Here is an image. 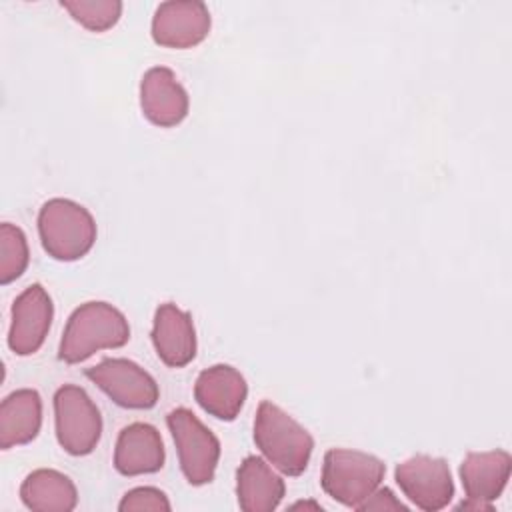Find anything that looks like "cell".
I'll use <instances>...</instances> for the list:
<instances>
[{"label": "cell", "mask_w": 512, "mask_h": 512, "mask_svg": "<svg viewBox=\"0 0 512 512\" xmlns=\"http://www.w3.org/2000/svg\"><path fill=\"white\" fill-rule=\"evenodd\" d=\"M130 340L126 316L112 304L92 300L80 304L68 318L58 358L66 364H80L104 348H122Z\"/></svg>", "instance_id": "obj_1"}, {"label": "cell", "mask_w": 512, "mask_h": 512, "mask_svg": "<svg viewBox=\"0 0 512 512\" xmlns=\"http://www.w3.org/2000/svg\"><path fill=\"white\" fill-rule=\"evenodd\" d=\"M254 442L262 456L286 476H300L308 468L314 450L310 432L270 400L258 404Z\"/></svg>", "instance_id": "obj_2"}, {"label": "cell", "mask_w": 512, "mask_h": 512, "mask_svg": "<svg viewBox=\"0 0 512 512\" xmlns=\"http://www.w3.org/2000/svg\"><path fill=\"white\" fill-rule=\"evenodd\" d=\"M38 234L48 256L74 262L92 250L98 230L88 208L70 198H50L38 212Z\"/></svg>", "instance_id": "obj_3"}, {"label": "cell", "mask_w": 512, "mask_h": 512, "mask_svg": "<svg viewBox=\"0 0 512 512\" xmlns=\"http://www.w3.org/2000/svg\"><path fill=\"white\" fill-rule=\"evenodd\" d=\"M386 464L360 450L332 448L324 454L320 484L336 502L358 508L384 480Z\"/></svg>", "instance_id": "obj_4"}, {"label": "cell", "mask_w": 512, "mask_h": 512, "mask_svg": "<svg viewBox=\"0 0 512 512\" xmlns=\"http://www.w3.org/2000/svg\"><path fill=\"white\" fill-rule=\"evenodd\" d=\"M168 430L176 444L178 462L184 478L192 486H204L214 480L220 460V442L200 418L188 408H174L166 416Z\"/></svg>", "instance_id": "obj_5"}, {"label": "cell", "mask_w": 512, "mask_h": 512, "mask_svg": "<svg viewBox=\"0 0 512 512\" xmlns=\"http://www.w3.org/2000/svg\"><path fill=\"white\" fill-rule=\"evenodd\" d=\"M54 424L58 444L72 456L90 454L102 436V416L88 392L64 384L54 394Z\"/></svg>", "instance_id": "obj_6"}, {"label": "cell", "mask_w": 512, "mask_h": 512, "mask_svg": "<svg viewBox=\"0 0 512 512\" xmlns=\"http://www.w3.org/2000/svg\"><path fill=\"white\" fill-rule=\"evenodd\" d=\"M84 376L114 404L128 410L154 408L160 398L156 380L128 358H104L96 366L86 368Z\"/></svg>", "instance_id": "obj_7"}, {"label": "cell", "mask_w": 512, "mask_h": 512, "mask_svg": "<svg viewBox=\"0 0 512 512\" xmlns=\"http://www.w3.org/2000/svg\"><path fill=\"white\" fill-rule=\"evenodd\" d=\"M394 480L402 494L426 512L446 508L454 496L450 466L444 458L416 454L396 466Z\"/></svg>", "instance_id": "obj_8"}, {"label": "cell", "mask_w": 512, "mask_h": 512, "mask_svg": "<svg viewBox=\"0 0 512 512\" xmlns=\"http://www.w3.org/2000/svg\"><path fill=\"white\" fill-rule=\"evenodd\" d=\"M54 304L42 284H30L12 304L8 348L18 356L38 352L50 332Z\"/></svg>", "instance_id": "obj_9"}, {"label": "cell", "mask_w": 512, "mask_h": 512, "mask_svg": "<svg viewBox=\"0 0 512 512\" xmlns=\"http://www.w3.org/2000/svg\"><path fill=\"white\" fill-rule=\"evenodd\" d=\"M212 26L210 12L200 0L162 2L152 16V38L166 48H192L200 44Z\"/></svg>", "instance_id": "obj_10"}, {"label": "cell", "mask_w": 512, "mask_h": 512, "mask_svg": "<svg viewBox=\"0 0 512 512\" xmlns=\"http://www.w3.org/2000/svg\"><path fill=\"white\" fill-rule=\"evenodd\" d=\"M140 108L152 124L172 128L188 116L190 98L170 68L154 66L140 80Z\"/></svg>", "instance_id": "obj_11"}, {"label": "cell", "mask_w": 512, "mask_h": 512, "mask_svg": "<svg viewBox=\"0 0 512 512\" xmlns=\"http://www.w3.org/2000/svg\"><path fill=\"white\" fill-rule=\"evenodd\" d=\"M248 396L246 378L230 364H214L202 370L194 384V400L210 416L232 422Z\"/></svg>", "instance_id": "obj_12"}, {"label": "cell", "mask_w": 512, "mask_h": 512, "mask_svg": "<svg viewBox=\"0 0 512 512\" xmlns=\"http://www.w3.org/2000/svg\"><path fill=\"white\" fill-rule=\"evenodd\" d=\"M152 344L158 358L170 368H182L196 356V330L190 312L164 302L154 312Z\"/></svg>", "instance_id": "obj_13"}, {"label": "cell", "mask_w": 512, "mask_h": 512, "mask_svg": "<svg viewBox=\"0 0 512 512\" xmlns=\"http://www.w3.org/2000/svg\"><path fill=\"white\" fill-rule=\"evenodd\" d=\"M164 442L156 426L132 422L118 434L114 448V468L122 476L154 474L164 466Z\"/></svg>", "instance_id": "obj_14"}, {"label": "cell", "mask_w": 512, "mask_h": 512, "mask_svg": "<svg viewBox=\"0 0 512 512\" xmlns=\"http://www.w3.org/2000/svg\"><path fill=\"white\" fill-rule=\"evenodd\" d=\"M512 456L506 450L468 452L460 464V480L466 500L488 502L498 500L510 480Z\"/></svg>", "instance_id": "obj_15"}, {"label": "cell", "mask_w": 512, "mask_h": 512, "mask_svg": "<svg viewBox=\"0 0 512 512\" xmlns=\"http://www.w3.org/2000/svg\"><path fill=\"white\" fill-rule=\"evenodd\" d=\"M286 494L284 480L260 456H246L236 470V496L244 512H272Z\"/></svg>", "instance_id": "obj_16"}, {"label": "cell", "mask_w": 512, "mask_h": 512, "mask_svg": "<svg viewBox=\"0 0 512 512\" xmlns=\"http://www.w3.org/2000/svg\"><path fill=\"white\" fill-rule=\"evenodd\" d=\"M42 426V398L34 388L10 392L0 404V448L32 442Z\"/></svg>", "instance_id": "obj_17"}, {"label": "cell", "mask_w": 512, "mask_h": 512, "mask_svg": "<svg viewBox=\"0 0 512 512\" xmlns=\"http://www.w3.org/2000/svg\"><path fill=\"white\" fill-rule=\"evenodd\" d=\"M20 500L34 512H70L78 504V490L66 474L38 468L22 480Z\"/></svg>", "instance_id": "obj_18"}, {"label": "cell", "mask_w": 512, "mask_h": 512, "mask_svg": "<svg viewBox=\"0 0 512 512\" xmlns=\"http://www.w3.org/2000/svg\"><path fill=\"white\" fill-rule=\"evenodd\" d=\"M30 262L28 240L22 228L2 222L0 224V284H10L20 278Z\"/></svg>", "instance_id": "obj_19"}, {"label": "cell", "mask_w": 512, "mask_h": 512, "mask_svg": "<svg viewBox=\"0 0 512 512\" xmlns=\"http://www.w3.org/2000/svg\"><path fill=\"white\" fill-rule=\"evenodd\" d=\"M60 6L86 30L104 32L122 16L120 0H60Z\"/></svg>", "instance_id": "obj_20"}, {"label": "cell", "mask_w": 512, "mask_h": 512, "mask_svg": "<svg viewBox=\"0 0 512 512\" xmlns=\"http://www.w3.org/2000/svg\"><path fill=\"white\" fill-rule=\"evenodd\" d=\"M120 512H136V510H154V512H170V500L168 496L154 488V486H138L128 490L120 504H118Z\"/></svg>", "instance_id": "obj_21"}, {"label": "cell", "mask_w": 512, "mask_h": 512, "mask_svg": "<svg viewBox=\"0 0 512 512\" xmlns=\"http://www.w3.org/2000/svg\"><path fill=\"white\" fill-rule=\"evenodd\" d=\"M356 510H360V512H370V510H402V512H406L408 510V506L406 504H402L394 494H392V490L390 488H376Z\"/></svg>", "instance_id": "obj_22"}, {"label": "cell", "mask_w": 512, "mask_h": 512, "mask_svg": "<svg viewBox=\"0 0 512 512\" xmlns=\"http://www.w3.org/2000/svg\"><path fill=\"white\" fill-rule=\"evenodd\" d=\"M458 510H492V504L476 502V500H464V502L458 504Z\"/></svg>", "instance_id": "obj_23"}, {"label": "cell", "mask_w": 512, "mask_h": 512, "mask_svg": "<svg viewBox=\"0 0 512 512\" xmlns=\"http://www.w3.org/2000/svg\"><path fill=\"white\" fill-rule=\"evenodd\" d=\"M290 508H292V510H298V508H312V510H322V506H320V504H316V502H296V504H292Z\"/></svg>", "instance_id": "obj_24"}]
</instances>
